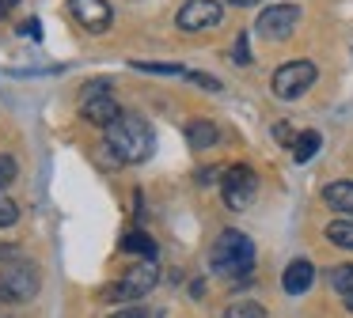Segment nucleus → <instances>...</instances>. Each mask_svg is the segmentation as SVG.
Here are the masks:
<instances>
[{"label":"nucleus","instance_id":"f257e3e1","mask_svg":"<svg viewBox=\"0 0 353 318\" xmlns=\"http://www.w3.org/2000/svg\"><path fill=\"white\" fill-rule=\"evenodd\" d=\"M107 151H114L118 163H145L152 156V125L145 121V114L122 110L107 125Z\"/></svg>","mask_w":353,"mask_h":318},{"label":"nucleus","instance_id":"f03ea898","mask_svg":"<svg viewBox=\"0 0 353 318\" xmlns=\"http://www.w3.org/2000/svg\"><path fill=\"white\" fill-rule=\"evenodd\" d=\"M209 265H213V273H221V277H243V273H251V265H254V242L247 239L243 231L228 227V231L216 235Z\"/></svg>","mask_w":353,"mask_h":318},{"label":"nucleus","instance_id":"7ed1b4c3","mask_svg":"<svg viewBox=\"0 0 353 318\" xmlns=\"http://www.w3.org/2000/svg\"><path fill=\"white\" fill-rule=\"evenodd\" d=\"M39 265L23 262V257H12V262L0 265V303H27L39 295Z\"/></svg>","mask_w":353,"mask_h":318},{"label":"nucleus","instance_id":"20e7f679","mask_svg":"<svg viewBox=\"0 0 353 318\" xmlns=\"http://www.w3.org/2000/svg\"><path fill=\"white\" fill-rule=\"evenodd\" d=\"M156 288V262H141V265H133V269H125L122 277L114 280V284H107L103 288V299L107 303H130V299H141V295H148Z\"/></svg>","mask_w":353,"mask_h":318},{"label":"nucleus","instance_id":"39448f33","mask_svg":"<svg viewBox=\"0 0 353 318\" xmlns=\"http://www.w3.org/2000/svg\"><path fill=\"white\" fill-rule=\"evenodd\" d=\"M80 114H84L92 125H103V129L122 114V106H118L114 95H110V80L84 83V91H80Z\"/></svg>","mask_w":353,"mask_h":318},{"label":"nucleus","instance_id":"423d86ee","mask_svg":"<svg viewBox=\"0 0 353 318\" xmlns=\"http://www.w3.org/2000/svg\"><path fill=\"white\" fill-rule=\"evenodd\" d=\"M315 76H319V68H315L312 61H304V57H300V61H285V65L274 72L270 87H274L277 98H300L315 83Z\"/></svg>","mask_w":353,"mask_h":318},{"label":"nucleus","instance_id":"0eeeda50","mask_svg":"<svg viewBox=\"0 0 353 318\" xmlns=\"http://www.w3.org/2000/svg\"><path fill=\"white\" fill-rule=\"evenodd\" d=\"M296 23H300V4H266L254 19V30L270 42H285V38H292Z\"/></svg>","mask_w":353,"mask_h":318},{"label":"nucleus","instance_id":"6e6552de","mask_svg":"<svg viewBox=\"0 0 353 318\" xmlns=\"http://www.w3.org/2000/svg\"><path fill=\"white\" fill-rule=\"evenodd\" d=\"M254 193H259V178H254L251 167L236 163V167H228V171H224V178H221V197H224V204H228V209L243 212L247 204L254 201Z\"/></svg>","mask_w":353,"mask_h":318},{"label":"nucleus","instance_id":"1a4fd4ad","mask_svg":"<svg viewBox=\"0 0 353 318\" xmlns=\"http://www.w3.org/2000/svg\"><path fill=\"white\" fill-rule=\"evenodd\" d=\"M224 19V4L221 0H186L175 15V27L186 30V34H198V30H209Z\"/></svg>","mask_w":353,"mask_h":318},{"label":"nucleus","instance_id":"9d476101","mask_svg":"<svg viewBox=\"0 0 353 318\" xmlns=\"http://www.w3.org/2000/svg\"><path fill=\"white\" fill-rule=\"evenodd\" d=\"M69 12L88 34H103V30H110V23H114V12H110L107 0H69Z\"/></svg>","mask_w":353,"mask_h":318},{"label":"nucleus","instance_id":"9b49d317","mask_svg":"<svg viewBox=\"0 0 353 318\" xmlns=\"http://www.w3.org/2000/svg\"><path fill=\"white\" fill-rule=\"evenodd\" d=\"M312 280H315V265L307 262V257L289 262V265H285V273H281V288L289 295H304L307 288H312Z\"/></svg>","mask_w":353,"mask_h":318},{"label":"nucleus","instance_id":"f8f14e48","mask_svg":"<svg viewBox=\"0 0 353 318\" xmlns=\"http://www.w3.org/2000/svg\"><path fill=\"white\" fill-rule=\"evenodd\" d=\"M186 140H190V148H194V151L213 148V144L221 140V129H216L209 118H194L190 125H186Z\"/></svg>","mask_w":353,"mask_h":318},{"label":"nucleus","instance_id":"ddd939ff","mask_svg":"<svg viewBox=\"0 0 353 318\" xmlns=\"http://www.w3.org/2000/svg\"><path fill=\"white\" fill-rule=\"evenodd\" d=\"M323 201H327L334 212H342V216H353V182L350 178L330 182V186L323 189Z\"/></svg>","mask_w":353,"mask_h":318},{"label":"nucleus","instance_id":"4468645a","mask_svg":"<svg viewBox=\"0 0 353 318\" xmlns=\"http://www.w3.org/2000/svg\"><path fill=\"white\" fill-rule=\"evenodd\" d=\"M122 250H125V254H141V257H148V262H156V242L148 239L145 231L122 235Z\"/></svg>","mask_w":353,"mask_h":318},{"label":"nucleus","instance_id":"2eb2a0df","mask_svg":"<svg viewBox=\"0 0 353 318\" xmlns=\"http://www.w3.org/2000/svg\"><path fill=\"white\" fill-rule=\"evenodd\" d=\"M319 144H323V136L315 133V129H307V133H300L296 136V144H292V156H296V163H307V159L319 151Z\"/></svg>","mask_w":353,"mask_h":318},{"label":"nucleus","instance_id":"dca6fc26","mask_svg":"<svg viewBox=\"0 0 353 318\" xmlns=\"http://www.w3.org/2000/svg\"><path fill=\"white\" fill-rule=\"evenodd\" d=\"M327 239L342 250H353V220H334V224H327Z\"/></svg>","mask_w":353,"mask_h":318},{"label":"nucleus","instance_id":"f3484780","mask_svg":"<svg viewBox=\"0 0 353 318\" xmlns=\"http://www.w3.org/2000/svg\"><path fill=\"white\" fill-rule=\"evenodd\" d=\"M330 284H334L338 295H350L353 292V265H334L330 269Z\"/></svg>","mask_w":353,"mask_h":318},{"label":"nucleus","instance_id":"a211bd4d","mask_svg":"<svg viewBox=\"0 0 353 318\" xmlns=\"http://www.w3.org/2000/svg\"><path fill=\"white\" fill-rule=\"evenodd\" d=\"M133 68H141V72H156V76H186L183 65H160V61H133Z\"/></svg>","mask_w":353,"mask_h":318},{"label":"nucleus","instance_id":"6ab92c4d","mask_svg":"<svg viewBox=\"0 0 353 318\" xmlns=\"http://www.w3.org/2000/svg\"><path fill=\"white\" fill-rule=\"evenodd\" d=\"M224 318H266V310H262L259 303L243 299V303H232V307L224 310Z\"/></svg>","mask_w":353,"mask_h":318},{"label":"nucleus","instance_id":"aec40b11","mask_svg":"<svg viewBox=\"0 0 353 318\" xmlns=\"http://www.w3.org/2000/svg\"><path fill=\"white\" fill-rule=\"evenodd\" d=\"M19 220V209L8 201V197H0V227H12Z\"/></svg>","mask_w":353,"mask_h":318},{"label":"nucleus","instance_id":"412c9836","mask_svg":"<svg viewBox=\"0 0 353 318\" xmlns=\"http://www.w3.org/2000/svg\"><path fill=\"white\" fill-rule=\"evenodd\" d=\"M274 140H277V144H289V148L296 144V133H292L289 121H274Z\"/></svg>","mask_w":353,"mask_h":318},{"label":"nucleus","instance_id":"4be33fe9","mask_svg":"<svg viewBox=\"0 0 353 318\" xmlns=\"http://www.w3.org/2000/svg\"><path fill=\"white\" fill-rule=\"evenodd\" d=\"M186 80H194L198 87H205V91H221V80H216V76H205V72H186Z\"/></svg>","mask_w":353,"mask_h":318},{"label":"nucleus","instance_id":"5701e85b","mask_svg":"<svg viewBox=\"0 0 353 318\" xmlns=\"http://www.w3.org/2000/svg\"><path fill=\"white\" fill-rule=\"evenodd\" d=\"M16 178V159L12 156H0V186H8Z\"/></svg>","mask_w":353,"mask_h":318},{"label":"nucleus","instance_id":"b1692460","mask_svg":"<svg viewBox=\"0 0 353 318\" xmlns=\"http://www.w3.org/2000/svg\"><path fill=\"white\" fill-rule=\"evenodd\" d=\"M236 61H239V65H251V50H247V30L236 38Z\"/></svg>","mask_w":353,"mask_h":318},{"label":"nucleus","instance_id":"393cba45","mask_svg":"<svg viewBox=\"0 0 353 318\" xmlns=\"http://www.w3.org/2000/svg\"><path fill=\"white\" fill-rule=\"evenodd\" d=\"M19 34H27V38H34V42H39V38H42V23L39 19H27L23 27H19Z\"/></svg>","mask_w":353,"mask_h":318},{"label":"nucleus","instance_id":"a878e982","mask_svg":"<svg viewBox=\"0 0 353 318\" xmlns=\"http://www.w3.org/2000/svg\"><path fill=\"white\" fill-rule=\"evenodd\" d=\"M12 257H19V246L16 242H0V265L12 262Z\"/></svg>","mask_w":353,"mask_h":318},{"label":"nucleus","instance_id":"bb28decb","mask_svg":"<svg viewBox=\"0 0 353 318\" xmlns=\"http://www.w3.org/2000/svg\"><path fill=\"white\" fill-rule=\"evenodd\" d=\"M110 318H148V315H145L141 307H122V310H114Z\"/></svg>","mask_w":353,"mask_h":318},{"label":"nucleus","instance_id":"cd10ccee","mask_svg":"<svg viewBox=\"0 0 353 318\" xmlns=\"http://www.w3.org/2000/svg\"><path fill=\"white\" fill-rule=\"evenodd\" d=\"M16 4H19V0H0V15H12V12H16Z\"/></svg>","mask_w":353,"mask_h":318},{"label":"nucleus","instance_id":"c85d7f7f","mask_svg":"<svg viewBox=\"0 0 353 318\" xmlns=\"http://www.w3.org/2000/svg\"><path fill=\"white\" fill-rule=\"evenodd\" d=\"M224 4H236V8H251V4H262V0H224Z\"/></svg>","mask_w":353,"mask_h":318},{"label":"nucleus","instance_id":"c756f323","mask_svg":"<svg viewBox=\"0 0 353 318\" xmlns=\"http://www.w3.org/2000/svg\"><path fill=\"white\" fill-rule=\"evenodd\" d=\"M342 299H345V307H350V310H353V292H350V295H342Z\"/></svg>","mask_w":353,"mask_h":318},{"label":"nucleus","instance_id":"7c9ffc66","mask_svg":"<svg viewBox=\"0 0 353 318\" xmlns=\"http://www.w3.org/2000/svg\"><path fill=\"white\" fill-rule=\"evenodd\" d=\"M0 318H8V315H0Z\"/></svg>","mask_w":353,"mask_h":318}]
</instances>
